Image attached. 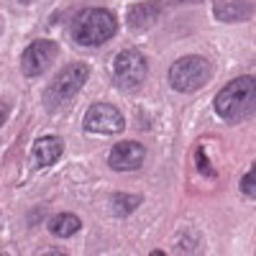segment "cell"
Segmentation results:
<instances>
[{"mask_svg":"<svg viewBox=\"0 0 256 256\" xmlns=\"http://www.w3.org/2000/svg\"><path fill=\"white\" fill-rule=\"evenodd\" d=\"M6 120H8V102L0 100V126H3Z\"/></svg>","mask_w":256,"mask_h":256,"instance_id":"16","label":"cell"},{"mask_svg":"<svg viewBox=\"0 0 256 256\" xmlns=\"http://www.w3.org/2000/svg\"><path fill=\"white\" fill-rule=\"evenodd\" d=\"M212 80V64L205 56L198 54H187L180 56L172 67H169V84L177 92H198L200 88Z\"/></svg>","mask_w":256,"mask_h":256,"instance_id":"3","label":"cell"},{"mask_svg":"<svg viewBox=\"0 0 256 256\" xmlns=\"http://www.w3.org/2000/svg\"><path fill=\"white\" fill-rule=\"evenodd\" d=\"M148 67H146V59L136 52V49H123L116 54L113 59V77L120 88L126 90H136L141 88V82L146 80Z\"/></svg>","mask_w":256,"mask_h":256,"instance_id":"5","label":"cell"},{"mask_svg":"<svg viewBox=\"0 0 256 256\" xmlns=\"http://www.w3.org/2000/svg\"><path fill=\"white\" fill-rule=\"evenodd\" d=\"M248 13H251V6L246 0H216V16L220 20H228V24L244 20Z\"/></svg>","mask_w":256,"mask_h":256,"instance_id":"12","label":"cell"},{"mask_svg":"<svg viewBox=\"0 0 256 256\" xmlns=\"http://www.w3.org/2000/svg\"><path fill=\"white\" fill-rule=\"evenodd\" d=\"M254 77L246 74V77H236L230 80L223 90H218L216 100H212V108L216 113L228 120V123H241L246 118H251L254 113Z\"/></svg>","mask_w":256,"mask_h":256,"instance_id":"1","label":"cell"},{"mask_svg":"<svg viewBox=\"0 0 256 256\" xmlns=\"http://www.w3.org/2000/svg\"><path fill=\"white\" fill-rule=\"evenodd\" d=\"M88 77H90V67H88V64H82V62L67 64V67H64V70L49 82V88L44 90L46 108H56V105L72 100V98L84 88Z\"/></svg>","mask_w":256,"mask_h":256,"instance_id":"4","label":"cell"},{"mask_svg":"<svg viewBox=\"0 0 256 256\" xmlns=\"http://www.w3.org/2000/svg\"><path fill=\"white\" fill-rule=\"evenodd\" d=\"M146 159V148L138 141H120L113 146V152L108 156V164L116 172H134L138 169Z\"/></svg>","mask_w":256,"mask_h":256,"instance_id":"8","label":"cell"},{"mask_svg":"<svg viewBox=\"0 0 256 256\" xmlns=\"http://www.w3.org/2000/svg\"><path fill=\"white\" fill-rule=\"evenodd\" d=\"M80 228H82V220L74 212H59V216L49 220V233L56 238H70L74 233H80Z\"/></svg>","mask_w":256,"mask_h":256,"instance_id":"11","label":"cell"},{"mask_svg":"<svg viewBox=\"0 0 256 256\" xmlns=\"http://www.w3.org/2000/svg\"><path fill=\"white\" fill-rule=\"evenodd\" d=\"M162 16V3H156V0H146V3H136L128 8L126 13V24L128 28H134V31H146V28H152L156 20Z\"/></svg>","mask_w":256,"mask_h":256,"instance_id":"9","label":"cell"},{"mask_svg":"<svg viewBox=\"0 0 256 256\" xmlns=\"http://www.w3.org/2000/svg\"><path fill=\"white\" fill-rule=\"evenodd\" d=\"M254 180H256V172H254V169H248V172L244 174V180H241V192H244V195L246 198H256V187H254Z\"/></svg>","mask_w":256,"mask_h":256,"instance_id":"14","label":"cell"},{"mask_svg":"<svg viewBox=\"0 0 256 256\" xmlns=\"http://www.w3.org/2000/svg\"><path fill=\"white\" fill-rule=\"evenodd\" d=\"M116 31H118V20L105 8H88L77 13L70 28L74 44L80 46H100L105 41H110Z\"/></svg>","mask_w":256,"mask_h":256,"instance_id":"2","label":"cell"},{"mask_svg":"<svg viewBox=\"0 0 256 256\" xmlns=\"http://www.w3.org/2000/svg\"><path fill=\"white\" fill-rule=\"evenodd\" d=\"M144 202L141 195H128V192H116V195L110 198V205H113V216L118 218H126V216H131V212Z\"/></svg>","mask_w":256,"mask_h":256,"instance_id":"13","label":"cell"},{"mask_svg":"<svg viewBox=\"0 0 256 256\" xmlns=\"http://www.w3.org/2000/svg\"><path fill=\"white\" fill-rule=\"evenodd\" d=\"M56 54H59L56 41H52V38L31 41V44L26 46V52L20 54V72H24L26 77L44 74L52 67V62L56 59Z\"/></svg>","mask_w":256,"mask_h":256,"instance_id":"7","label":"cell"},{"mask_svg":"<svg viewBox=\"0 0 256 256\" xmlns=\"http://www.w3.org/2000/svg\"><path fill=\"white\" fill-rule=\"evenodd\" d=\"M195 162H198V172L200 174H208V177L216 174V172H212V166H210V162H208V156H202V146L195 152Z\"/></svg>","mask_w":256,"mask_h":256,"instance_id":"15","label":"cell"},{"mask_svg":"<svg viewBox=\"0 0 256 256\" xmlns=\"http://www.w3.org/2000/svg\"><path fill=\"white\" fill-rule=\"evenodd\" d=\"M84 128L90 134H100V136H116L126 128V118L123 113L110 102H95L90 105V110L84 113Z\"/></svg>","mask_w":256,"mask_h":256,"instance_id":"6","label":"cell"},{"mask_svg":"<svg viewBox=\"0 0 256 256\" xmlns=\"http://www.w3.org/2000/svg\"><path fill=\"white\" fill-rule=\"evenodd\" d=\"M20 3H26V6H28V3H34V0H20Z\"/></svg>","mask_w":256,"mask_h":256,"instance_id":"17","label":"cell"},{"mask_svg":"<svg viewBox=\"0 0 256 256\" xmlns=\"http://www.w3.org/2000/svg\"><path fill=\"white\" fill-rule=\"evenodd\" d=\"M64 152V141L59 136H41L34 144V164L36 166H52Z\"/></svg>","mask_w":256,"mask_h":256,"instance_id":"10","label":"cell"}]
</instances>
